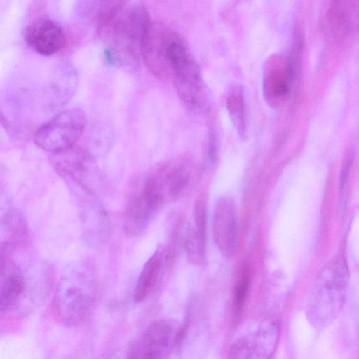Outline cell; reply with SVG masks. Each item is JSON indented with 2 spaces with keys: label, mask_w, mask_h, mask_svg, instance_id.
Returning a JSON list of instances; mask_svg holds the SVG:
<instances>
[{
  "label": "cell",
  "mask_w": 359,
  "mask_h": 359,
  "mask_svg": "<svg viewBox=\"0 0 359 359\" xmlns=\"http://www.w3.org/2000/svg\"><path fill=\"white\" fill-rule=\"evenodd\" d=\"M97 281L93 266L84 260L69 264L56 285L52 311L56 321L66 327L81 324L95 302Z\"/></svg>",
  "instance_id": "cell-1"
},
{
  "label": "cell",
  "mask_w": 359,
  "mask_h": 359,
  "mask_svg": "<svg viewBox=\"0 0 359 359\" xmlns=\"http://www.w3.org/2000/svg\"><path fill=\"white\" fill-rule=\"evenodd\" d=\"M150 22L147 11L139 5L117 8L101 18L105 55L111 64L135 65L140 55L144 32Z\"/></svg>",
  "instance_id": "cell-2"
},
{
  "label": "cell",
  "mask_w": 359,
  "mask_h": 359,
  "mask_svg": "<svg viewBox=\"0 0 359 359\" xmlns=\"http://www.w3.org/2000/svg\"><path fill=\"white\" fill-rule=\"evenodd\" d=\"M349 280L347 262L341 255L329 260L319 271L310 290L306 316L317 330L330 326L344 306Z\"/></svg>",
  "instance_id": "cell-3"
},
{
  "label": "cell",
  "mask_w": 359,
  "mask_h": 359,
  "mask_svg": "<svg viewBox=\"0 0 359 359\" xmlns=\"http://www.w3.org/2000/svg\"><path fill=\"white\" fill-rule=\"evenodd\" d=\"M187 324L162 318L149 324L135 338L128 349V358L135 359H163L179 348L185 337Z\"/></svg>",
  "instance_id": "cell-4"
},
{
  "label": "cell",
  "mask_w": 359,
  "mask_h": 359,
  "mask_svg": "<svg viewBox=\"0 0 359 359\" xmlns=\"http://www.w3.org/2000/svg\"><path fill=\"white\" fill-rule=\"evenodd\" d=\"M86 124V114L80 109L63 110L43 124L34 135L41 149L54 154L74 146Z\"/></svg>",
  "instance_id": "cell-5"
},
{
  "label": "cell",
  "mask_w": 359,
  "mask_h": 359,
  "mask_svg": "<svg viewBox=\"0 0 359 359\" xmlns=\"http://www.w3.org/2000/svg\"><path fill=\"white\" fill-rule=\"evenodd\" d=\"M194 169L184 157L166 161L144 180L145 187L163 202L181 198L191 184Z\"/></svg>",
  "instance_id": "cell-6"
},
{
  "label": "cell",
  "mask_w": 359,
  "mask_h": 359,
  "mask_svg": "<svg viewBox=\"0 0 359 359\" xmlns=\"http://www.w3.org/2000/svg\"><path fill=\"white\" fill-rule=\"evenodd\" d=\"M177 32L162 22H149L141 43L140 55L149 72L161 81L172 78L168 50Z\"/></svg>",
  "instance_id": "cell-7"
},
{
  "label": "cell",
  "mask_w": 359,
  "mask_h": 359,
  "mask_svg": "<svg viewBox=\"0 0 359 359\" xmlns=\"http://www.w3.org/2000/svg\"><path fill=\"white\" fill-rule=\"evenodd\" d=\"M298 57V53L287 57H274L266 63L263 76V92L271 106H280L289 98L299 72Z\"/></svg>",
  "instance_id": "cell-8"
},
{
  "label": "cell",
  "mask_w": 359,
  "mask_h": 359,
  "mask_svg": "<svg viewBox=\"0 0 359 359\" xmlns=\"http://www.w3.org/2000/svg\"><path fill=\"white\" fill-rule=\"evenodd\" d=\"M135 185L128 201L123 219L125 233L130 237L142 233L163 204L145 189L143 182Z\"/></svg>",
  "instance_id": "cell-9"
},
{
  "label": "cell",
  "mask_w": 359,
  "mask_h": 359,
  "mask_svg": "<svg viewBox=\"0 0 359 359\" xmlns=\"http://www.w3.org/2000/svg\"><path fill=\"white\" fill-rule=\"evenodd\" d=\"M238 227L234 201L228 196L219 198L213 217V237L220 253L228 258L237 252Z\"/></svg>",
  "instance_id": "cell-10"
},
{
  "label": "cell",
  "mask_w": 359,
  "mask_h": 359,
  "mask_svg": "<svg viewBox=\"0 0 359 359\" xmlns=\"http://www.w3.org/2000/svg\"><path fill=\"white\" fill-rule=\"evenodd\" d=\"M51 161L55 170L90 191V182L95 179L96 166L90 154L84 149L74 145L54 153Z\"/></svg>",
  "instance_id": "cell-11"
},
{
  "label": "cell",
  "mask_w": 359,
  "mask_h": 359,
  "mask_svg": "<svg viewBox=\"0 0 359 359\" xmlns=\"http://www.w3.org/2000/svg\"><path fill=\"white\" fill-rule=\"evenodd\" d=\"M26 286V279L21 269L3 250H0V314L16 306Z\"/></svg>",
  "instance_id": "cell-12"
},
{
  "label": "cell",
  "mask_w": 359,
  "mask_h": 359,
  "mask_svg": "<svg viewBox=\"0 0 359 359\" xmlns=\"http://www.w3.org/2000/svg\"><path fill=\"white\" fill-rule=\"evenodd\" d=\"M25 41L38 53L49 56L61 50L65 36L60 27L51 20H43L28 26Z\"/></svg>",
  "instance_id": "cell-13"
},
{
  "label": "cell",
  "mask_w": 359,
  "mask_h": 359,
  "mask_svg": "<svg viewBox=\"0 0 359 359\" xmlns=\"http://www.w3.org/2000/svg\"><path fill=\"white\" fill-rule=\"evenodd\" d=\"M172 79L177 95L189 108L199 109L203 105L205 95L196 62L175 72Z\"/></svg>",
  "instance_id": "cell-14"
},
{
  "label": "cell",
  "mask_w": 359,
  "mask_h": 359,
  "mask_svg": "<svg viewBox=\"0 0 359 359\" xmlns=\"http://www.w3.org/2000/svg\"><path fill=\"white\" fill-rule=\"evenodd\" d=\"M280 318L278 314L268 316L261 321L255 332L247 337L252 358L268 359L273 356L280 339Z\"/></svg>",
  "instance_id": "cell-15"
},
{
  "label": "cell",
  "mask_w": 359,
  "mask_h": 359,
  "mask_svg": "<svg viewBox=\"0 0 359 359\" xmlns=\"http://www.w3.org/2000/svg\"><path fill=\"white\" fill-rule=\"evenodd\" d=\"M164 249L158 248L147 259L138 276L134 299L137 302L144 301L152 291L163 262Z\"/></svg>",
  "instance_id": "cell-16"
},
{
  "label": "cell",
  "mask_w": 359,
  "mask_h": 359,
  "mask_svg": "<svg viewBox=\"0 0 359 359\" xmlns=\"http://www.w3.org/2000/svg\"><path fill=\"white\" fill-rule=\"evenodd\" d=\"M76 83L77 81L74 74L57 77L46 90V104L50 109L64 106L73 97Z\"/></svg>",
  "instance_id": "cell-17"
},
{
  "label": "cell",
  "mask_w": 359,
  "mask_h": 359,
  "mask_svg": "<svg viewBox=\"0 0 359 359\" xmlns=\"http://www.w3.org/2000/svg\"><path fill=\"white\" fill-rule=\"evenodd\" d=\"M358 0H333L330 9V23L337 34L352 28L357 13Z\"/></svg>",
  "instance_id": "cell-18"
},
{
  "label": "cell",
  "mask_w": 359,
  "mask_h": 359,
  "mask_svg": "<svg viewBox=\"0 0 359 359\" xmlns=\"http://www.w3.org/2000/svg\"><path fill=\"white\" fill-rule=\"evenodd\" d=\"M243 89L241 86H233L226 99V108L230 119L241 137L245 136V116Z\"/></svg>",
  "instance_id": "cell-19"
},
{
  "label": "cell",
  "mask_w": 359,
  "mask_h": 359,
  "mask_svg": "<svg viewBox=\"0 0 359 359\" xmlns=\"http://www.w3.org/2000/svg\"><path fill=\"white\" fill-rule=\"evenodd\" d=\"M207 235L198 231L194 226L187 228L184 245L189 260L197 266H203L206 262Z\"/></svg>",
  "instance_id": "cell-20"
},
{
  "label": "cell",
  "mask_w": 359,
  "mask_h": 359,
  "mask_svg": "<svg viewBox=\"0 0 359 359\" xmlns=\"http://www.w3.org/2000/svg\"><path fill=\"white\" fill-rule=\"evenodd\" d=\"M249 280V270L245 265H243L241 268L238 281L234 290L233 304L236 314L240 312L245 300L248 290Z\"/></svg>",
  "instance_id": "cell-21"
},
{
  "label": "cell",
  "mask_w": 359,
  "mask_h": 359,
  "mask_svg": "<svg viewBox=\"0 0 359 359\" xmlns=\"http://www.w3.org/2000/svg\"><path fill=\"white\" fill-rule=\"evenodd\" d=\"M229 357L231 358H252V352L247 337L236 340L230 347Z\"/></svg>",
  "instance_id": "cell-22"
},
{
  "label": "cell",
  "mask_w": 359,
  "mask_h": 359,
  "mask_svg": "<svg viewBox=\"0 0 359 359\" xmlns=\"http://www.w3.org/2000/svg\"><path fill=\"white\" fill-rule=\"evenodd\" d=\"M350 167L351 162L348 161L344 165L340 175L339 203L342 212H344L346 208Z\"/></svg>",
  "instance_id": "cell-23"
}]
</instances>
